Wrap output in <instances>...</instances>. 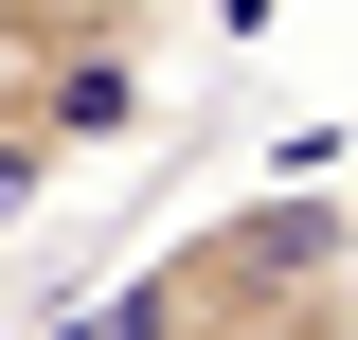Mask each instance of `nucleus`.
<instances>
[{"label": "nucleus", "instance_id": "4", "mask_svg": "<svg viewBox=\"0 0 358 340\" xmlns=\"http://www.w3.org/2000/svg\"><path fill=\"white\" fill-rule=\"evenodd\" d=\"M54 179H72V162L36 143V72H0V233H36V215H54Z\"/></svg>", "mask_w": 358, "mask_h": 340}, {"label": "nucleus", "instance_id": "2", "mask_svg": "<svg viewBox=\"0 0 358 340\" xmlns=\"http://www.w3.org/2000/svg\"><path fill=\"white\" fill-rule=\"evenodd\" d=\"M143 126H162V72H143V54H72V72H36V143H54V162L143 143Z\"/></svg>", "mask_w": 358, "mask_h": 340}, {"label": "nucleus", "instance_id": "5", "mask_svg": "<svg viewBox=\"0 0 358 340\" xmlns=\"http://www.w3.org/2000/svg\"><path fill=\"white\" fill-rule=\"evenodd\" d=\"M341 215H358V197H341Z\"/></svg>", "mask_w": 358, "mask_h": 340}, {"label": "nucleus", "instance_id": "3", "mask_svg": "<svg viewBox=\"0 0 358 340\" xmlns=\"http://www.w3.org/2000/svg\"><path fill=\"white\" fill-rule=\"evenodd\" d=\"M179 0H0V72H72V54H162Z\"/></svg>", "mask_w": 358, "mask_h": 340}, {"label": "nucleus", "instance_id": "1", "mask_svg": "<svg viewBox=\"0 0 358 340\" xmlns=\"http://www.w3.org/2000/svg\"><path fill=\"white\" fill-rule=\"evenodd\" d=\"M90 340H358V215L341 197H215L197 233L90 304Z\"/></svg>", "mask_w": 358, "mask_h": 340}]
</instances>
